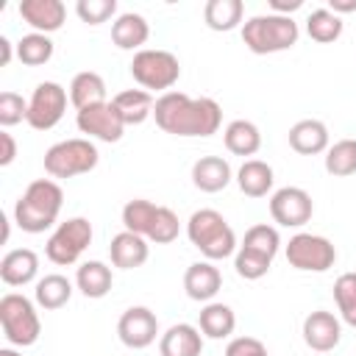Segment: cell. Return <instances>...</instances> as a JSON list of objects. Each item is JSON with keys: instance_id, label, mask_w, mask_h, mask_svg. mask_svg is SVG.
Wrapping results in <instances>:
<instances>
[{"instance_id": "obj_1", "label": "cell", "mask_w": 356, "mask_h": 356, "mask_svg": "<svg viewBox=\"0 0 356 356\" xmlns=\"http://www.w3.org/2000/svg\"><path fill=\"white\" fill-rule=\"evenodd\" d=\"M153 120L172 136H211L222 125V108L211 97H189L184 92H164L156 97Z\"/></svg>"}, {"instance_id": "obj_23", "label": "cell", "mask_w": 356, "mask_h": 356, "mask_svg": "<svg viewBox=\"0 0 356 356\" xmlns=\"http://www.w3.org/2000/svg\"><path fill=\"white\" fill-rule=\"evenodd\" d=\"M273 184H275V172L261 159H245L242 167L236 170V186L248 197H267L273 192Z\"/></svg>"}, {"instance_id": "obj_33", "label": "cell", "mask_w": 356, "mask_h": 356, "mask_svg": "<svg viewBox=\"0 0 356 356\" xmlns=\"http://www.w3.org/2000/svg\"><path fill=\"white\" fill-rule=\"evenodd\" d=\"M17 58L25 64V67H42L53 58V39L47 33H25L19 42H17Z\"/></svg>"}, {"instance_id": "obj_8", "label": "cell", "mask_w": 356, "mask_h": 356, "mask_svg": "<svg viewBox=\"0 0 356 356\" xmlns=\"http://www.w3.org/2000/svg\"><path fill=\"white\" fill-rule=\"evenodd\" d=\"M92 236H95V231H92V222L86 217H70V220L58 222L53 228V234L47 236L44 256L58 267H70L92 245Z\"/></svg>"}, {"instance_id": "obj_13", "label": "cell", "mask_w": 356, "mask_h": 356, "mask_svg": "<svg viewBox=\"0 0 356 356\" xmlns=\"http://www.w3.org/2000/svg\"><path fill=\"white\" fill-rule=\"evenodd\" d=\"M117 337L125 348L131 350H142L150 348L159 337V317L153 309L147 306H131L120 314L117 320Z\"/></svg>"}, {"instance_id": "obj_27", "label": "cell", "mask_w": 356, "mask_h": 356, "mask_svg": "<svg viewBox=\"0 0 356 356\" xmlns=\"http://www.w3.org/2000/svg\"><path fill=\"white\" fill-rule=\"evenodd\" d=\"M111 284H114V275H111V267L92 259V261H83L78 270H75V286L81 289L83 298H106L111 292Z\"/></svg>"}, {"instance_id": "obj_25", "label": "cell", "mask_w": 356, "mask_h": 356, "mask_svg": "<svg viewBox=\"0 0 356 356\" xmlns=\"http://www.w3.org/2000/svg\"><path fill=\"white\" fill-rule=\"evenodd\" d=\"M67 92H70V103L75 106V111H83V108H92V106L106 103V81H103V75H97L92 70L78 72L70 81V89Z\"/></svg>"}, {"instance_id": "obj_31", "label": "cell", "mask_w": 356, "mask_h": 356, "mask_svg": "<svg viewBox=\"0 0 356 356\" xmlns=\"http://www.w3.org/2000/svg\"><path fill=\"white\" fill-rule=\"evenodd\" d=\"M345 31V22L342 17H337L331 8H314L309 17H306V33L320 42V44H331L342 36Z\"/></svg>"}, {"instance_id": "obj_18", "label": "cell", "mask_w": 356, "mask_h": 356, "mask_svg": "<svg viewBox=\"0 0 356 356\" xmlns=\"http://www.w3.org/2000/svg\"><path fill=\"white\" fill-rule=\"evenodd\" d=\"M161 356H200L203 353V334L192 323H175L159 337Z\"/></svg>"}, {"instance_id": "obj_22", "label": "cell", "mask_w": 356, "mask_h": 356, "mask_svg": "<svg viewBox=\"0 0 356 356\" xmlns=\"http://www.w3.org/2000/svg\"><path fill=\"white\" fill-rule=\"evenodd\" d=\"M150 39V25L142 14L136 11H125L117 14V19L111 22V42L120 50H142V44Z\"/></svg>"}, {"instance_id": "obj_4", "label": "cell", "mask_w": 356, "mask_h": 356, "mask_svg": "<svg viewBox=\"0 0 356 356\" xmlns=\"http://www.w3.org/2000/svg\"><path fill=\"white\" fill-rule=\"evenodd\" d=\"M300 28L292 17L281 14H256L248 22H242V42L256 56L284 53L298 44Z\"/></svg>"}, {"instance_id": "obj_37", "label": "cell", "mask_w": 356, "mask_h": 356, "mask_svg": "<svg viewBox=\"0 0 356 356\" xmlns=\"http://www.w3.org/2000/svg\"><path fill=\"white\" fill-rule=\"evenodd\" d=\"M181 234V220L172 209L167 206H159L156 217H153V225H150V234H147V242H156V245H170L175 242Z\"/></svg>"}, {"instance_id": "obj_45", "label": "cell", "mask_w": 356, "mask_h": 356, "mask_svg": "<svg viewBox=\"0 0 356 356\" xmlns=\"http://www.w3.org/2000/svg\"><path fill=\"white\" fill-rule=\"evenodd\" d=\"M328 8L339 17V14H350L356 11V0H328Z\"/></svg>"}, {"instance_id": "obj_6", "label": "cell", "mask_w": 356, "mask_h": 356, "mask_svg": "<svg viewBox=\"0 0 356 356\" xmlns=\"http://www.w3.org/2000/svg\"><path fill=\"white\" fill-rule=\"evenodd\" d=\"M97 161H100L97 145L92 139H83V136L61 139V142H56L44 150V172L53 181H64V178L92 172L97 167Z\"/></svg>"}, {"instance_id": "obj_14", "label": "cell", "mask_w": 356, "mask_h": 356, "mask_svg": "<svg viewBox=\"0 0 356 356\" xmlns=\"http://www.w3.org/2000/svg\"><path fill=\"white\" fill-rule=\"evenodd\" d=\"M300 334H303L306 348H312L317 353H328L342 339V320L328 309H317V312L306 314Z\"/></svg>"}, {"instance_id": "obj_17", "label": "cell", "mask_w": 356, "mask_h": 356, "mask_svg": "<svg viewBox=\"0 0 356 356\" xmlns=\"http://www.w3.org/2000/svg\"><path fill=\"white\" fill-rule=\"evenodd\" d=\"M222 286V273L211 261H195L184 273V289L197 303H211Z\"/></svg>"}, {"instance_id": "obj_20", "label": "cell", "mask_w": 356, "mask_h": 356, "mask_svg": "<svg viewBox=\"0 0 356 356\" xmlns=\"http://www.w3.org/2000/svg\"><path fill=\"white\" fill-rule=\"evenodd\" d=\"M39 275V256L31 248H14L0 259V278L8 286H25Z\"/></svg>"}, {"instance_id": "obj_26", "label": "cell", "mask_w": 356, "mask_h": 356, "mask_svg": "<svg viewBox=\"0 0 356 356\" xmlns=\"http://www.w3.org/2000/svg\"><path fill=\"white\" fill-rule=\"evenodd\" d=\"M222 142H225V150L234 156H242V159L256 156L261 147V131L250 120H231L222 131Z\"/></svg>"}, {"instance_id": "obj_16", "label": "cell", "mask_w": 356, "mask_h": 356, "mask_svg": "<svg viewBox=\"0 0 356 356\" xmlns=\"http://www.w3.org/2000/svg\"><path fill=\"white\" fill-rule=\"evenodd\" d=\"M289 147L300 156H317L331 147V134L323 120H298L289 128Z\"/></svg>"}, {"instance_id": "obj_46", "label": "cell", "mask_w": 356, "mask_h": 356, "mask_svg": "<svg viewBox=\"0 0 356 356\" xmlns=\"http://www.w3.org/2000/svg\"><path fill=\"white\" fill-rule=\"evenodd\" d=\"M0 356H22V353L14 350V348H0Z\"/></svg>"}, {"instance_id": "obj_7", "label": "cell", "mask_w": 356, "mask_h": 356, "mask_svg": "<svg viewBox=\"0 0 356 356\" xmlns=\"http://www.w3.org/2000/svg\"><path fill=\"white\" fill-rule=\"evenodd\" d=\"M131 78L145 89V92H172V86L181 78V64L178 56L161 47H142L131 58Z\"/></svg>"}, {"instance_id": "obj_21", "label": "cell", "mask_w": 356, "mask_h": 356, "mask_svg": "<svg viewBox=\"0 0 356 356\" xmlns=\"http://www.w3.org/2000/svg\"><path fill=\"white\" fill-rule=\"evenodd\" d=\"M231 181H234V172H231V164L222 156H200L192 164V184L200 192H209V195L222 192Z\"/></svg>"}, {"instance_id": "obj_2", "label": "cell", "mask_w": 356, "mask_h": 356, "mask_svg": "<svg viewBox=\"0 0 356 356\" xmlns=\"http://www.w3.org/2000/svg\"><path fill=\"white\" fill-rule=\"evenodd\" d=\"M64 206V189L53 178H36L14 203V222L25 234H44L58 222Z\"/></svg>"}, {"instance_id": "obj_35", "label": "cell", "mask_w": 356, "mask_h": 356, "mask_svg": "<svg viewBox=\"0 0 356 356\" xmlns=\"http://www.w3.org/2000/svg\"><path fill=\"white\" fill-rule=\"evenodd\" d=\"M325 172L334 178H348L356 172V139H339L325 150Z\"/></svg>"}, {"instance_id": "obj_47", "label": "cell", "mask_w": 356, "mask_h": 356, "mask_svg": "<svg viewBox=\"0 0 356 356\" xmlns=\"http://www.w3.org/2000/svg\"><path fill=\"white\" fill-rule=\"evenodd\" d=\"M264 356H270V353H264Z\"/></svg>"}, {"instance_id": "obj_10", "label": "cell", "mask_w": 356, "mask_h": 356, "mask_svg": "<svg viewBox=\"0 0 356 356\" xmlns=\"http://www.w3.org/2000/svg\"><path fill=\"white\" fill-rule=\"evenodd\" d=\"M70 103V92L56 81H42L28 97V125L33 131H50L61 122Z\"/></svg>"}, {"instance_id": "obj_34", "label": "cell", "mask_w": 356, "mask_h": 356, "mask_svg": "<svg viewBox=\"0 0 356 356\" xmlns=\"http://www.w3.org/2000/svg\"><path fill=\"white\" fill-rule=\"evenodd\" d=\"M156 211H159V206H156L153 200H145V197H134V200H128V203L122 206V225H125V231L139 234V236L147 239Z\"/></svg>"}, {"instance_id": "obj_30", "label": "cell", "mask_w": 356, "mask_h": 356, "mask_svg": "<svg viewBox=\"0 0 356 356\" xmlns=\"http://www.w3.org/2000/svg\"><path fill=\"white\" fill-rule=\"evenodd\" d=\"M245 3L242 0H209L203 6V19L211 31H234L242 25Z\"/></svg>"}, {"instance_id": "obj_28", "label": "cell", "mask_w": 356, "mask_h": 356, "mask_svg": "<svg viewBox=\"0 0 356 356\" xmlns=\"http://www.w3.org/2000/svg\"><path fill=\"white\" fill-rule=\"evenodd\" d=\"M114 108L120 111L122 122L125 125H139L145 122L147 117H153V106H156V97L145 89H122L111 97Z\"/></svg>"}, {"instance_id": "obj_36", "label": "cell", "mask_w": 356, "mask_h": 356, "mask_svg": "<svg viewBox=\"0 0 356 356\" xmlns=\"http://www.w3.org/2000/svg\"><path fill=\"white\" fill-rule=\"evenodd\" d=\"M334 303H337L339 320L356 328V273H342L334 281Z\"/></svg>"}, {"instance_id": "obj_11", "label": "cell", "mask_w": 356, "mask_h": 356, "mask_svg": "<svg viewBox=\"0 0 356 356\" xmlns=\"http://www.w3.org/2000/svg\"><path fill=\"white\" fill-rule=\"evenodd\" d=\"M314 203L303 186H281L270 195V217L281 228H300L312 220Z\"/></svg>"}, {"instance_id": "obj_15", "label": "cell", "mask_w": 356, "mask_h": 356, "mask_svg": "<svg viewBox=\"0 0 356 356\" xmlns=\"http://www.w3.org/2000/svg\"><path fill=\"white\" fill-rule=\"evenodd\" d=\"M19 17L36 33H47L50 36L64 25L67 8H64L61 0H22L19 3Z\"/></svg>"}, {"instance_id": "obj_43", "label": "cell", "mask_w": 356, "mask_h": 356, "mask_svg": "<svg viewBox=\"0 0 356 356\" xmlns=\"http://www.w3.org/2000/svg\"><path fill=\"white\" fill-rule=\"evenodd\" d=\"M300 6H303V0H270V14L292 17V11H298Z\"/></svg>"}, {"instance_id": "obj_38", "label": "cell", "mask_w": 356, "mask_h": 356, "mask_svg": "<svg viewBox=\"0 0 356 356\" xmlns=\"http://www.w3.org/2000/svg\"><path fill=\"white\" fill-rule=\"evenodd\" d=\"M270 267H273L270 259H264V256H259V253H250V250H245V248H236V253H234V270H236V275L245 278V281H259V278H264V275L270 273Z\"/></svg>"}, {"instance_id": "obj_40", "label": "cell", "mask_w": 356, "mask_h": 356, "mask_svg": "<svg viewBox=\"0 0 356 356\" xmlns=\"http://www.w3.org/2000/svg\"><path fill=\"white\" fill-rule=\"evenodd\" d=\"M28 120V100L11 89L0 92V125L3 128H11L17 122Z\"/></svg>"}, {"instance_id": "obj_44", "label": "cell", "mask_w": 356, "mask_h": 356, "mask_svg": "<svg viewBox=\"0 0 356 356\" xmlns=\"http://www.w3.org/2000/svg\"><path fill=\"white\" fill-rule=\"evenodd\" d=\"M14 56H17V44H11L8 36H0V67H8Z\"/></svg>"}, {"instance_id": "obj_19", "label": "cell", "mask_w": 356, "mask_h": 356, "mask_svg": "<svg viewBox=\"0 0 356 356\" xmlns=\"http://www.w3.org/2000/svg\"><path fill=\"white\" fill-rule=\"evenodd\" d=\"M108 256H111V264L120 267V270H136L147 261L150 256V245L145 236L139 234H131V231H120L117 236H111V245H108Z\"/></svg>"}, {"instance_id": "obj_29", "label": "cell", "mask_w": 356, "mask_h": 356, "mask_svg": "<svg viewBox=\"0 0 356 356\" xmlns=\"http://www.w3.org/2000/svg\"><path fill=\"white\" fill-rule=\"evenodd\" d=\"M70 298H72V281L61 273H50L44 278H39L33 286V300L44 312H56V309L67 306Z\"/></svg>"}, {"instance_id": "obj_41", "label": "cell", "mask_w": 356, "mask_h": 356, "mask_svg": "<svg viewBox=\"0 0 356 356\" xmlns=\"http://www.w3.org/2000/svg\"><path fill=\"white\" fill-rule=\"evenodd\" d=\"M264 353H267V348L256 337H234L225 345V356H264Z\"/></svg>"}, {"instance_id": "obj_12", "label": "cell", "mask_w": 356, "mask_h": 356, "mask_svg": "<svg viewBox=\"0 0 356 356\" xmlns=\"http://www.w3.org/2000/svg\"><path fill=\"white\" fill-rule=\"evenodd\" d=\"M75 125H78L81 134H86V139H100V142H108V145L120 142L122 131L128 128L111 100H106L100 106H92V108H83V111H75Z\"/></svg>"}, {"instance_id": "obj_32", "label": "cell", "mask_w": 356, "mask_h": 356, "mask_svg": "<svg viewBox=\"0 0 356 356\" xmlns=\"http://www.w3.org/2000/svg\"><path fill=\"white\" fill-rule=\"evenodd\" d=\"M239 248H245V250H250V253H259V256H264V259L273 261L275 253L281 250V234H278L275 225L259 222V225H250V228L245 231V239H242Z\"/></svg>"}, {"instance_id": "obj_3", "label": "cell", "mask_w": 356, "mask_h": 356, "mask_svg": "<svg viewBox=\"0 0 356 356\" xmlns=\"http://www.w3.org/2000/svg\"><path fill=\"white\" fill-rule=\"evenodd\" d=\"M186 236L189 242L206 256V261H220L236 253V234L228 225V220L217 209H197L186 220Z\"/></svg>"}, {"instance_id": "obj_42", "label": "cell", "mask_w": 356, "mask_h": 356, "mask_svg": "<svg viewBox=\"0 0 356 356\" xmlns=\"http://www.w3.org/2000/svg\"><path fill=\"white\" fill-rule=\"evenodd\" d=\"M17 159V142L8 131H0V167H8Z\"/></svg>"}, {"instance_id": "obj_9", "label": "cell", "mask_w": 356, "mask_h": 356, "mask_svg": "<svg viewBox=\"0 0 356 356\" xmlns=\"http://www.w3.org/2000/svg\"><path fill=\"white\" fill-rule=\"evenodd\" d=\"M284 253H286L289 267H295L300 273H325L337 264L334 242L320 236V234H309V231H300V234L289 236Z\"/></svg>"}, {"instance_id": "obj_5", "label": "cell", "mask_w": 356, "mask_h": 356, "mask_svg": "<svg viewBox=\"0 0 356 356\" xmlns=\"http://www.w3.org/2000/svg\"><path fill=\"white\" fill-rule=\"evenodd\" d=\"M0 328L11 348H31L42 334L36 300L19 292H6L0 298Z\"/></svg>"}, {"instance_id": "obj_24", "label": "cell", "mask_w": 356, "mask_h": 356, "mask_svg": "<svg viewBox=\"0 0 356 356\" xmlns=\"http://www.w3.org/2000/svg\"><path fill=\"white\" fill-rule=\"evenodd\" d=\"M197 328L206 339H228L236 328V314L228 303H220V300H211L200 309L197 314Z\"/></svg>"}, {"instance_id": "obj_39", "label": "cell", "mask_w": 356, "mask_h": 356, "mask_svg": "<svg viewBox=\"0 0 356 356\" xmlns=\"http://www.w3.org/2000/svg\"><path fill=\"white\" fill-rule=\"evenodd\" d=\"M75 14L86 25H100V22H108L117 14V0H78Z\"/></svg>"}]
</instances>
